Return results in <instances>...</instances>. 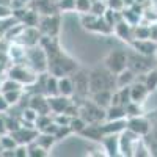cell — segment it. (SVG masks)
Returning a JSON list of instances; mask_svg holds the SVG:
<instances>
[{
  "mask_svg": "<svg viewBox=\"0 0 157 157\" xmlns=\"http://www.w3.org/2000/svg\"><path fill=\"white\" fill-rule=\"evenodd\" d=\"M25 63H29V66H30L36 74L46 72V71H47V55H46L44 47H43L41 44L27 47Z\"/></svg>",
  "mask_w": 157,
  "mask_h": 157,
  "instance_id": "6da1fadb",
  "label": "cell"
},
{
  "mask_svg": "<svg viewBox=\"0 0 157 157\" xmlns=\"http://www.w3.org/2000/svg\"><path fill=\"white\" fill-rule=\"evenodd\" d=\"M127 61H129V52L123 49H115L110 50L104 58V68L116 75L118 72H121L123 69L127 68Z\"/></svg>",
  "mask_w": 157,
  "mask_h": 157,
  "instance_id": "7a4b0ae2",
  "label": "cell"
},
{
  "mask_svg": "<svg viewBox=\"0 0 157 157\" xmlns=\"http://www.w3.org/2000/svg\"><path fill=\"white\" fill-rule=\"evenodd\" d=\"M82 19V25L83 29L93 33H99V35H112L113 33V27L107 24V21L102 16H94L91 13H86V14H80Z\"/></svg>",
  "mask_w": 157,
  "mask_h": 157,
  "instance_id": "3957f363",
  "label": "cell"
},
{
  "mask_svg": "<svg viewBox=\"0 0 157 157\" xmlns=\"http://www.w3.org/2000/svg\"><path fill=\"white\" fill-rule=\"evenodd\" d=\"M6 74H8V77L14 78L19 83H22L24 86L25 85H33L38 80V74L29 66V64L25 66L24 63H13V66L8 69Z\"/></svg>",
  "mask_w": 157,
  "mask_h": 157,
  "instance_id": "277c9868",
  "label": "cell"
},
{
  "mask_svg": "<svg viewBox=\"0 0 157 157\" xmlns=\"http://www.w3.org/2000/svg\"><path fill=\"white\" fill-rule=\"evenodd\" d=\"M38 29H39V32H41L43 36L55 38L60 32V17H58V14L52 13V14H44L43 17H39Z\"/></svg>",
  "mask_w": 157,
  "mask_h": 157,
  "instance_id": "5b68a950",
  "label": "cell"
},
{
  "mask_svg": "<svg viewBox=\"0 0 157 157\" xmlns=\"http://www.w3.org/2000/svg\"><path fill=\"white\" fill-rule=\"evenodd\" d=\"M71 78H72V83H74V94L72 96H77L80 98L82 101L86 99V96H90V88H88V72L82 71V69H75L72 74H71Z\"/></svg>",
  "mask_w": 157,
  "mask_h": 157,
  "instance_id": "8992f818",
  "label": "cell"
},
{
  "mask_svg": "<svg viewBox=\"0 0 157 157\" xmlns=\"http://www.w3.org/2000/svg\"><path fill=\"white\" fill-rule=\"evenodd\" d=\"M126 129H129L130 132H134L138 137H146L151 132V123L148 121V118H145L143 115L129 116Z\"/></svg>",
  "mask_w": 157,
  "mask_h": 157,
  "instance_id": "52a82bcc",
  "label": "cell"
},
{
  "mask_svg": "<svg viewBox=\"0 0 157 157\" xmlns=\"http://www.w3.org/2000/svg\"><path fill=\"white\" fill-rule=\"evenodd\" d=\"M151 57H146V55H141L138 52L135 54H129V61H127V68H130L137 75L138 74H143L145 75L149 69H152L151 63H146Z\"/></svg>",
  "mask_w": 157,
  "mask_h": 157,
  "instance_id": "ba28073f",
  "label": "cell"
},
{
  "mask_svg": "<svg viewBox=\"0 0 157 157\" xmlns=\"http://www.w3.org/2000/svg\"><path fill=\"white\" fill-rule=\"evenodd\" d=\"M140 137L130 132L129 129H124L120 134V155H132L134 154V146Z\"/></svg>",
  "mask_w": 157,
  "mask_h": 157,
  "instance_id": "9c48e42d",
  "label": "cell"
},
{
  "mask_svg": "<svg viewBox=\"0 0 157 157\" xmlns=\"http://www.w3.org/2000/svg\"><path fill=\"white\" fill-rule=\"evenodd\" d=\"M17 141V145H30L38 137V129L36 127H29V126H21L16 132L11 134Z\"/></svg>",
  "mask_w": 157,
  "mask_h": 157,
  "instance_id": "30bf717a",
  "label": "cell"
},
{
  "mask_svg": "<svg viewBox=\"0 0 157 157\" xmlns=\"http://www.w3.org/2000/svg\"><path fill=\"white\" fill-rule=\"evenodd\" d=\"M130 46H132L135 52H138L141 55H146V57H151L157 52V43L152 41V39H132Z\"/></svg>",
  "mask_w": 157,
  "mask_h": 157,
  "instance_id": "8fae6325",
  "label": "cell"
},
{
  "mask_svg": "<svg viewBox=\"0 0 157 157\" xmlns=\"http://www.w3.org/2000/svg\"><path fill=\"white\" fill-rule=\"evenodd\" d=\"M113 33L116 35V38H120L121 41H126L129 44L134 39V27L130 24H127L124 19H121L120 22H116L113 25Z\"/></svg>",
  "mask_w": 157,
  "mask_h": 157,
  "instance_id": "7c38bea8",
  "label": "cell"
},
{
  "mask_svg": "<svg viewBox=\"0 0 157 157\" xmlns=\"http://www.w3.org/2000/svg\"><path fill=\"white\" fill-rule=\"evenodd\" d=\"M49 99V107H50V113H63L68 109V105L71 104L72 98L63 96V94H57V96H47Z\"/></svg>",
  "mask_w": 157,
  "mask_h": 157,
  "instance_id": "4fadbf2b",
  "label": "cell"
},
{
  "mask_svg": "<svg viewBox=\"0 0 157 157\" xmlns=\"http://www.w3.org/2000/svg\"><path fill=\"white\" fill-rule=\"evenodd\" d=\"M127 126V118L124 120H105L101 123V129L104 135H110V134H121Z\"/></svg>",
  "mask_w": 157,
  "mask_h": 157,
  "instance_id": "5bb4252c",
  "label": "cell"
},
{
  "mask_svg": "<svg viewBox=\"0 0 157 157\" xmlns=\"http://www.w3.org/2000/svg\"><path fill=\"white\" fill-rule=\"evenodd\" d=\"M101 143L107 155H120V134L104 135Z\"/></svg>",
  "mask_w": 157,
  "mask_h": 157,
  "instance_id": "9a60e30c",
  "label": "cell"
},
{
  "mask_svg": "<svg viewBox=\"0 0 157 157\" xmlns=\"http://www.w3.org/2000/svg\"><path fill=\"white\" fill-rule=\"evenodd\" d=\"M129 91H130V101L137 102V104H141L143 101L148 98V94H149L146 85L143 82H137V80L129 86Z\"/></svg>",
  "mask_w": 157,
  "mask_h": 157,
  "instance_id": "2e32d148",
  "label": "cell"
},
{
  "mask_svg": "<svg viewBox=\"0 0 157 157\" xmlns=\"http://www.w3.org/2000/svg\"><path fill=\"white\" fill-rule=\"evenodd\" d=\"M29 107H32L33 110H36L39 115L50 113L49 99H47L46 94H35V96H32L30 101H29Z\"/></svg>",
  "mask_w": 157,
  "mask_h": 157,
  "instance_id": "e0dca14e",
  "label": "cell"
},
{
  "mask_svg": "<svg viewBox=\"0 0 157 157\" xmlns=\"http://www.w3.org/2000/svg\"><path fill=\"white\" fill-rule=\"evenodd\" d=\"M91 101H93L96 105L107 109L109 105H112V96H113V90H101L96 93H91Z\"/></svg>",
  "mask_w": 157,
  "mask_h": 157,
  "instance_id": "ac0fdd59",
  "label": "cell"
},
{
  "mask_svg": "<svg viewBox=\"0 0 157 157\" xmlns=\"http://www.w3.org/2000/svg\"><path fill=\"white\" fill-rule=\"evenodd\" d=\"M135 80H137V74L130 69V68H126V69H123L121 72L116 74V88L130 86Z\"/></svg>",
  "mask_w": 157,
  "mask_h": 157,
  "instance_id": "d6986e66",
  "label": "cell"
},
{
  "mask_svg": "<svg viewBox=\"0 0 157 157\" xmlns=\"http://www.w3.org/2000/svg\"><path fill=\"white\" fill-rule=\"evenodd\" d=\"M80 135L90 138V140H93V141H102L104 138V132H102V129H101V124H88L82 132Z\"/></svg>",
  "mask_w": 157,
  "mask_h": 157,
  "instance_id": "ffe728a7",
  "label": "cell"
},
{
  "mask_svg": "<svg viewBox=\"0 0 157 157\" xmlns=\"http://www.w3.org/2000/svg\"><path fill=\"white\" fill-rule=\"evenodd\" d=\"M58 93L63 94V96L72 98V94H74V83H72L71 75L58 77Z\"/></svg>",
  "mask_w": 157,
  "mask_h": 157,
  "instance_id": "44dd1931",
  "label": "cell"
},
{
  "mask_svg": "<svg viewBox=\"0 0 157 157\" xmlns=\"http://www.w3.org/2000/svg\"><path fill=\"white\" fill-rule=\"evenodd\" d=\"M43 93L46 96H57L60 94L58 93V77L49 74L46 78H44V85H43Z\"/></svg>",
  "mask_w": 157,
  "mask_h": 157,
  "instance_id": "7402d4cb",
  "label": "cell"
},
{
  "mask_svg": "<svg viewBox=\"0 0 157 157\" xmlns=\"http://www.w3.org/2000/svg\"><path fill=\"white\" fill-rule=\"evenodd\" d=\"M124 118H127V115H126V107L123 105L112 104L105 109V120H124Z\"/></svg>",
  "mask_w": 157,
  "mask_h": 157,
  "instance_id": "603a6c76",
  "label": "cell"
},
{
  "mask_svg": "<svg viewBox=\"0 0 157 157\" xmlns=\"http://www.w3.org/2000/svg\"><path fill=\"white\" fill-rule=\"evenodd\" d=\"M55 135L54 134H47V132H38V137L35 138V143H38L39 146H43L44 149L50 151V148L55 145Z\"/></svg>",
  "mask_w": 157,
  "mask_h": 157,
  "instance_id": "cb8c5ba5",
  "label": "cell"
},
{
  "mask_svg": "<svg viewBox=\"0 0 157 157\" xmlns=\"http://www.w3.org/2000/svg\"><path fill=\"white\" fill-rule=\"evenodd\" d=\"M69 129H71V132L74 134H80L82 130L88 126V123L83 120V118L80 115H75V116H71V120H69Z\"/></svg>",
  "mask_w": 157,
  "mask_h": 157,
  "instance_id": "d4e9b609",
  "label": "cell"
},
{
  "mask_svg": "<svg viewBox=\"0 0 157 157\" xmlns=\"http://www.w3.org/2000/svg\"><path fill=\"white\" fill-rule=\"evenodd\" d=\"M143 83L146 85L149 93H154V91L157 90V69H154V68L149 69L145 74V80H143Z\"/></svg>",
  "mask_w": 157,
  "mask_h": 157,
  "instance_id": "484cf974",
  "label": "cell"
},
{
  "mask_svg": "<svg viewBox=\"0 0 157 157\" xmlns=\"http://www.w3.org/2000/svg\"><path fill=\"white\" fill-rule=\"evenodd\" d=\"M11 90H24V85L19 83L17 80H14V78H11V77L3 78V80L0 82V91L5 93V91H11Z\"/></svg>",
  "mask_w": 157,
  "mask_h": 157,
  "instance_id": "4316f807",
  "label": "cell"
},
{
  "mask_svg": "<svg viewBox=\"0 0 157 157\" xmlns=\"http://www.w3.org/2000/svg\"><path fill=\"white\" fill-rule=\"evenodd\" d=\"M107 2L105 0H93L91 3V8H90V13L94 16H104V13L107 11Z\"/></svg>",
  "mask_w": 157,
  "mask_h": 157,
  "instance_id": "83f0119b",
  "label": "cell"
},
{
  "mask_svg": "<svg viewBox=\"0 0 157 157\" xmlns=\"http://www.w3.org/2000/svg\"><path fill=\"white\" fill-rule=\"evenodd\" d=\"M22 94H24V90H11V91H5V93H3L5 99L10 102L11 107L13 105H17L21 98H22Z\"/></svg>",
  "mask_w": 157,
  "mask_h": 157,
  "instance_id": "f1b7e54d",
  "label": "cell"
},
{
  "mask_svg": "<svg viewBox=\"0 0 157 157\" xmlns=\"http://www.w3.org/2000/svg\"><path fill=\"white\" fill-rule=\"evenodd\" d=\"M0 146H2V151L3 149H14L17 146V141L14 140L11 134H2L0 135Z\"/></svg>",
  "mask_w": 157,
  "mask_h": 157,
  "instance_id": "f546056e",
  "label": "cell"
},
{
  "mask_svg": "<svg viewBox=\"0 0 157 157\" xmlns=\"http://www.w3.org/2000/svg\"><path fill=\"white\" fill-rule=\"evenodd\" d=\"M21 126H22V124H21V120H17V118L10 116V115L5 113V127H6V132H8V134L16 132Z\"/></svg>",
  "mask_w": 157,
  "mask_h": 157,
  "instance_id": "4dcf8cb0",
  "label": "cell"
},
{
  "mask_svg": "<svg viewBox=\"0 0 157 157\" xmlns=\"http://www.w3.org/2000/svg\"><path fill=\"white\" fill-rule=\"evenodd\" d=\"M27 146H29V157H46V155H49V151L44 149L43 146H39L35 141L27 145Z\"/></svg>",
  "mask_w": 157,
  "mask_h": 157,
  "instance_id": "1f68e13d",
  "label": "cell"
},
{
  "mask_svg": "<svg viewBox=\"0 0 157 157\" xmlns=\"http://www.w3.org/2000/svg\"><path fill=\"white\" fill-rule=\"evenodd\" d=\"M55 8L60 13H68V11H75V0H57Z\"/></svg>",
  "mask_w": 157,
  "mask_h": 157,
  "instance_id": "d6a6232c",
  "label": "cell"
},
{
  "mask_svg": "<svg viewBox=\"0 0 157 157\" xmlns=\"http://www.w3.org/2000/svg\"><path fill=\"white\" fill-rule=\"evenodd\" d=\"M91 3H93V0H75V11L78 14H86L90 13Z\"/></svg>",
  "mask_w": 157,
  "mask_h": 157,
  "instance_id": "836d02e7",
  "label": "cell"
},
{
  "mask_svg": "<svg viewBox=\"0 0 157 157\" xmlns=\"http://www.w3.org/2000/svg\"><path fill=\"white\" fill-rule=\"evenodd\" d=\"M13 17V8L6 5H0V21H5Z\"/></svg>",
  "mask_w": 157,
  "mask_h": 157,
  "instance_id": "e575fe53",
  "label": "cell"
},
{
  "mask_svg": "<svg viewBox=\"0 0 157 157\" xmlns=\"http://www.w3.org/2000/svg\"><path fill=\"white\" fill-rule=\"evenodd\" d=\"M105 2H107V6L115 11H123V8H124L123 0H105Z\"/></svg>",
  "mask_w": 157,
  "mask_h": 157,
  "instance_id": "d590c367",
  "label": "cell"
},
{
  "mask_svg": "<svg viewBox=\"0 0 157 157\" xmlns=\"http://www.w3.org/2000/svg\"><path fill=\"white\" fill-rule=\"evenodd\" d=\"M14 157H29V146L27 145H17L14 148Z\"/></svg>",
  "mask_w": 157,
  "mask_h": 157,
  "instance_id": "8d00e7d4",
  "label": "cell"
},
{
  "mask_svg": "<svg viewBox=\"0 0 157 157\" xmlns=\"http://www.w3.org/2000/svg\"><path fill=\"white\" fill-rule=\"evenodd\" d=\"M10 109H11L10 102L5 99L3 93L0 91V113H8V112H10Z\"/></svg>",
  "mask_w": 157,
  "mask_h": 157,
  "instance_id": "74e56055",
  "label": "cell"
},
{
  "mask_svg": "<svg viewBox=\"0 0 157 157\" xmlns=\"http://www.w3.org/2000/svg\"><path fill=\"white\" fill-rule=\"evenodd\" d=\"M11 19V17H10ZM10 19H5V21H0V38L2 36H5V32L11 27V25H6V22L10 21Z\"/></svg>",
  "mask_w": 157,
  "mask_h": 157,
  "instance_id": "f35d334b",
  "label": "cell"
},
{
  "mask_svg": "<svg viewBox=\"0 0 157 157\" xmlns=\"http://www.w3.org/2000/svg\"><path fill=\"white\" fill-rule=\"evenodd\" d=\"M154 24H155V25H157V21H155V22H154Z\"/></svg>",
  "mask_w": 157,
  "mask_h": 157,
  "instance_id": "ab89813d",
  "label": "cell"
}]
</instances>
